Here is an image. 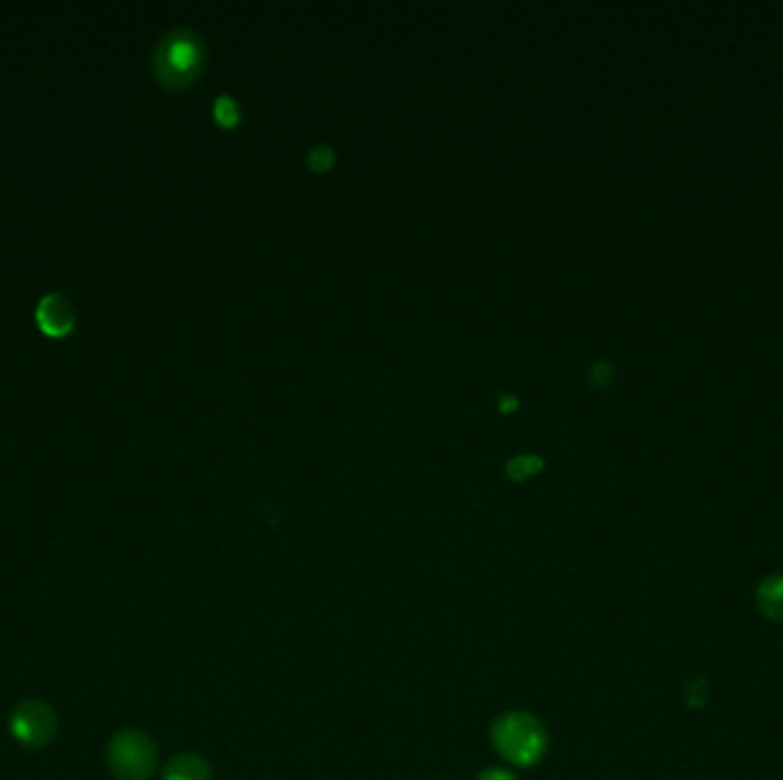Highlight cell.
Here are the masks:
<instances>
[{
    "label": "cell",
    "mask_w": 783,
    "mask_h": 780,
    "mask_svg": "<svg viewBox=\"0 0 783 780\" xmlns=\"http://www.w3.org/2000/svg\"><path fill=\"white\" fill-rule=\"evenodd\" d=\"M207 67V44L188 28H174L158 39L152 69L156 81L170 92H184Z\"/></svg>",
    "instance_id": "obj_1"
},
{
    "label": "cell",
    "mask_w": 783,
    "mask_h": 780,
    "mask_svg": "<svg viewBox=\"0 0 783 780\" xmlns=\"http://www.w3.org/2000/svg\"><path fill=\"white\" fill-rule=\"evenodd\" d=\"M493 742L506 760L532 764L541 760L545 751V732L534 716L513 712L495 723Z\"/></svg>",
    "instance_id": "obj_2"
},
{
    "label": "cell",
    "mask_w": 783,
    "mask_h": 780,
    "mask_svg": "<svg viewBox=\"0 0 783 780\" xmlns=\"http://www.w3.org/2000/svg\"><path fill=\"white\" fill-rule=\"evenodd\" d=\"M106 758L120 780H147L156 769V746L145 732L122 730L110 739Z\"/></svg>",
    "instance_id": "obj_3"
},
{
    "label": "cell",
    "mask_w": 783,
    "mask_h": 780,
    "mask_svg": "<svg viewBox=\"0 0 783 780\" xmlns=\"http://www.w3.org/2000/svg\"><path fill=\"white\" fill-rule=\"evenodd\" d=\"M12 737L28 748H44L58 732V716L44 700H23L12 712Z\"/></svg>",
    "instance_id": "obj_4"
},
{
    "label": "cell",
    "mask_w": 783,
    "mask_h": 780,
    "mask_svg": "<svg viewBox=\"0 0 783 780\" xmlns=\"http://www.w3.org/2000/svg\"><path fill=\"white\" fill-rule=\"evenodd\" d=\"M35 323L42 334L51 339H65L69 334H74L78 314L74 302H71L65 293L53 291L39 298L35 307Z\"/></svg>",
    "instance_id": "obj_5"
},
{
    "label": "cell",
    "mask_w": 783,
    "mask_h": 780,
    "mask_svg": "<svg viewBox=\"0 0 783 780\" xmlns=\"http://www.w3.org/2000/svg\"><path fill=\"white\" fill-rule=\"evenodd\" d=\"M163 780H209V767L200 755L181 753L168 762Z\"/></svg>",
    "instance_id": "obj_6"
},
{
    "label": "cell",
    "mask_w": 783,
    "mask_h": 780,
    "mask_svg": "<svg viewBox=\"0 0 783 780\" xmlns=\"http://www.w3.org/2000/svg\"><path fill=\"white\" fill-rule=\"evenodd\" d=\"M758 604L765 616L783 620V577H767L758 591Z\"/></svg>",
    "instance_id": "obj_7"
},
{
    "label": "cell",
    "mask_w": 783,
    "mask_h": 780,
    "mask_svg": "<svg viewBox=\"0 0 783 780\" xmlns=\"http://www.w3.org/2000/svg\"><path fill=\"white\" fill-rule=\"evenodd\" d=\"M213 119H216L223 129H234V126H239L241 110L229 94H220V97L213 101Z\"/></svg>",
    "instance_id": "obj_8"
},
{
    "label": "cell",
    "mask_w": 783,
    "mask_h": 780,
    "mask_svg": "<svg viewBox=\"0 0 783 780\" xmlns=\"http://www.w3.org/2000/svg\"><path fill=\"white\" fill-rule=\"evenodd\" d=\"M541 469H543L541 456H516L506 463V474H509L513 481H525L529 476L539 474Z\"/></svg>",
    "instance_id": "obj_9"
},
{
    "label": "cell",
    "mask_w": 783,
    "mask_h": 780,
    "mask_svg": "<svg viewBox=\"0 0 783 780\" xmlns=\"http://www.w3.org/2000/svg\"><path fill=\"white\" fill-rule=\"evenodd\" d=\"M335 149L328 145H316L310 154H307V165L314 172H328L335 165Z\"/></svg>",
    "instance_id": "obj_10"
},
{
    "label": "cell",
    "mask_w": 783,
    "mask_h": 780,
    "mask_svg": "<svg viewBox=\"0 0 783 780\" xmlns=\"http://www.w3.org/2000/svg\"><path fill=\"white\" fill-rule=\"evenodd\" d=\"M609 380H612V369H609V364H596L591 369V382L596 387H605L609 385Z\"/></svg>",
    "instance_id": "obj_11"
},
{
    "label": "cell",
    "mask_w": 783,
    "mask_h": 780,
    "mask_svg": "<svg viewBox=\"0 0 783 780\" xmlns=\"http://www.w3.org/2000/svg\"><path fill=\"white\" fill-rule=\"evenodd\" d=\"M497 408H500V412H504V415H511V412H516L520 408V401L513 394H504L500 396V401H497Z\"/></svg>",
    "instance_id": "obj_12"
},
{
    "label": "cell",
    "mask_w": 783,
    "mask_h": 780,
    "mask_svg": "<svg viewBox=\"0 0 783 780\" xmlns=\"http://www.w3.org/2000/svg\"><path fill=\"white\" fill-rule=\"evenodd\" d=\"M481 780H513V776H511V774H506V771L493 769V771H488V774L481 776Z\"/></svg>",
    "instance_id": "obj_13"
}]
</instances>
